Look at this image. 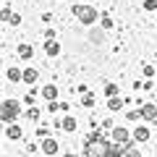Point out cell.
<instances>
[{"label":"cell","instance_id":"cell-19","mask_svg":"<svg viewBox=\"0 0 157 157\" xmlns=\"http://www.w3.org/2000/svg\"><path fill=\"white\" fill-rule=\"evenodd\" d=\"M128 118H131V121H139V118H141V110H131Z\"/></svg>","mask_w":157,"mask_h":157},{"label":"cell","instance_id":"cell-12","mask_svg":"<svg viewBox=\"0 0 157 157\" xmlns=\"http://www.w3.org/2000/svg\"><path fill=\"white\" fill-rule=\"evenodd\" d=\"M18 55H21L24 60H29V58H32V47H29V45H21V47H18Z\"/></svg>","mask_w":157,"mask_h":157},{"label":"cell","instance_id":"cell-20","mask_svg":"<svg viewBox=\"0 0 157 157\" xmlns=\"http://www.w3.org/2000/svg\"><path fill=\"white\" fill-rule=\"evenodd\" d=\"M29 118H32V121H37V118H39V110H37V107H32V110H29Z\"/></svg>","mask_w":157,"mask_h":157},{"label":"cell","instance_id":"cell-6","mask_svg":"<svg viewBox=\"0 0 157 157\" xmlns=\"http://www.w3.org/2000/svg\"><path fill=\"white\" fill-rule=\"evenodd\" d=\"M42 152H45V155H55L58 152V141L55 139H45L42 141Z\"/></svg>","mask_w":157,"mask_h":157},{"label":"cell","instance_id":"cell-16","mask_svg":"<svg viewBox=\"0 0 157 157\" xmlns=\"http://www.w3.org/2000/svg\"><path fill=\"white\" fill-rule=\"evenodd\" d=\"M144 8L147 11H157V0H144Z\"/></svg>","mask_w":157,"mask_h":157},{"label":"cell","instance_id":"cell-15","mask_svg":"<svg viewBox=\"0 0 157 157\" xmlns=\"http://www.w3.org/2000/svg\"><path fill=\"white\" fill-rule=\"evenodd\" d=\"M105 94H107V97H118V86H115V84H107V86H105Z\"/></svg>","mask_w":157,"mask_h":157},{"label":"cell","instance_id":"cell-21","mask_svg":"<svg viewBox=\"0 0 157 157\" xmlns=\"http://www.w3.org/2000/svg\"><path fill=\"white\" fill-rule=\"evenodd\" d=\"M47 134H50L47 128H39V131H37V136H39V139H47Z\"/></svg>","mask_w":157,"mask_h":157},{"label":"cell","instance_id":"cell-2","mask_svg":"<svg viewBox=\"0 0 157 157\" xmlns=\"http://www.w3.org/2000/svg\"><path fill=\"white\" fill-rule=\"evenodd\" d=\"M18 113H21L18 100H6L3 102V121H6V123H11L13 118H18Z\"/></svg>","mask_w":157,"mask_h":157},{"label":"cell","instance_id":"cell-11","mask_svg":"<svg viewBox=\"0 0 157 157\" xmlns=\"http://www.w3.org/2000/svg\"><path fill=\"white\" fill-rule=\"evenodd\" d=\"M107 107H110V110H121V107H123V100H118V97H110Z\"/></svg>","mask_w":157,"mask_h":157},{"label":"cell","instance_id":"cell-10","mask_svg":"<svg viewBox=\"0 0 157 157\" xmlns=\"http://www.w3.org/2000/svg\"><path fill=\"white\" fill-rule=\"evenodd\" d=\"M42 94H45L47 100H55V97H58V86L55 84H47L45 89H42Z\"/></svg>","mask_w":157,"mask_h":157},{"label":"cell","instance_id":"cell-18","mask_svg":"<svg viewBox=\"0 0 157 157\" xmlns=\"http://www.w3.org/2000/svg\"><path fill=\"white\" fill-rule=\"evenodd\" d=\"M81 102H84L86 107H92V105H94V97H92V94H84V100H81Z\"/></svg>","mask_w":157,"mask_h":157},{"label":"cell","instance_id":"cell-22","mask_svg":"<svg viewBox=\"0 0 157 157\" xmlns=\"http://www.w3.org/2000/svg\"><path fill=\"white\" fill-rule=\"evenodd\" d=\"M63 157H81V155H73V152H68V155H63Z\"/></svg>","mask_w":157,"mask_h":157},{"label":"cell","instance_id":"cell-17","mask_svg":"<svg viewBox=\"0 0 157 157\" xmlns=\"http://www.w3.org/2000/svg\"><path fill=\"white\" fill-rule=\"evenodd\" d=\"M8 21H11V26H18V24H21V16H18V13H13Z\"/></svg>","mask_w":157,"mask_h":157},{"label":"cell","instance_id":"cell-9","mask_svg":"<svg viewBox=\"0 0 157 157\" xmlns=\"http://www.w3.org/2000/svg\"><path fill=\"white\" fill-rule=\"evenodd\" d=\"M58 50H60V45H58L55 39H47V45H45V52H47V55H58Z\"/></svg>","mask_w":157,"mask_h":157},{"label":"cell","instance_id":"cell-7","mask_svg":"<svg viewBox=\"0 0 157 157\" xmlns=\"http://www.w3.org/2000/svg\"><path fill=\"white\" fill-rule=\"evenodd\" d=\"M6 136H8V139H21V128H18L16 123H8V128H6Z\"/></svg>","mask_w":157,"mask_h":157},{"label":"cell","instance_id":"cell-4","mask_svg":"<svg viewBox=\"0 0 157 157\" xmlns=\"http://www.w3.org/2000/svg\"><path fill=\"white\" fill-rule=\"evenodd\" d=\"M141 118H144V121H157V107L155 105H144L141 107Z\"/></svg>","mask_w":157,"mask_h":157},{"label":"cell","instance_id":"cell-5","mask_svg":"<svg viewBox=\"0 0 157 157\" xmlns=\"http://www.w3.org/2000/svg\"><path fill=\"white\" fill-rule=\"evenodd\" d=\"M60 128H63V131H68V134H71V131H76V128H78L76 118H71V115H68V118H63V121H60Z\"/></svg>","mask_w":157,"mask_h":157},{"label":"cell","instance_id":"cell-14","mask_svg":"<svg viewBox=\"0 0 157 157\" xmlns=\"http://www.w3.org/2000/svg\"><path fill=\"white\" fill-rule=\"evenodd\" d=\"M8 78H11V81H18V78H24V73L18 71V68H11V71H8Z\"/></svg>","mask_w":157,"mask_h":157},{"label":"cell","instance_id":"cell-3","mask_svg":"<svg viewBox=\"0 0 157 157\" xmlns=\"http://www.w3.org/2000/svg\"><path fill=\"white\" fill-rule=\"evenodd\" d=\"M131 134H134V141H147L149 139V128H147V126H136Z\"/></svg>","mask_w":157,"mask_h":157},{"label":"cell","instance_id":"cell-1","mask_svg":"<svg viewBox=\"0 0 157 157\" xmlns=\"http://www.w3.org/2000/svg\"><path fill=\"white\" fill-rule=\"evenodd\" d=\"M73 16L76 18H81V24H94V18H97V11L94 8H89V6H73Z\"/></svg>","mask_w":157,"mask_h":157},{"label":"cell","instance_id":"cell-8","mask_svg":"<svg viewBox=\"0 0 157 157\" xmlns=\"http://www.w3.org/2000/svg\"><path fill=\"white\" fill-rule=\"evenodd\" d=\"M37 76H39L37 68H26V71H24V81H26V84H34V81H37Z\"/></svg>","mask_w":157,"mask_h":157},{"label":"cell","instance_id":"cell-13","mask_svg":"<svg viewBox=\"0 0 157 157\" xmlns=\"http://www.w3.org/2000/svg\"><path fill=\"white\" fill-rule=\"evenodd\" d=\"M66 107H68L66 102H55V100H50V110H52V113H58V110H66Z\"/></svg>","mask_w":157,"mask_h":157}]
</instances>
